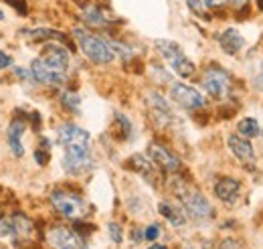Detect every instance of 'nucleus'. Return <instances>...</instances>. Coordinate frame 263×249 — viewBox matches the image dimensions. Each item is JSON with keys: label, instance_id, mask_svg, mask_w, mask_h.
Listing matches in <instances>:
<instances>
[{"label": "nucleus", "instance_id": "1", "mask_svg": "<svg viewBox=\"0 0 263 249\" xmlns=\"http://www.w3.org/2000/svg\"><path fill=\"white\" fill-rule=\"evenodd\" d=\"M73 37H75V41H77L81 53H83L89 61H93L96 65H109V63L114 61L116 53H114L109 41L101 39V37L93 34V32L85 31V29H81V27L73 29Z\"/></svg>", "mask_w": 263, "mask_h": 249}, {"label": "nucleus", "instance_id": "2", "mask_svg": "<svg viewBox=\"0 0 263 249\" xmlns=\"http://www.w3.org/2000/svg\"><path fill=\"white\" fill-rule=\"evenodd\" d=\"M154 45H156L158 53L164 57L166 63L170 65V69H172L176 75H180V77H184V79H189V77L195 75V71H197L195 63L182 53V49H180L178 43L166 41V39H158Z\"/></svg>", "mask_w": 263, "mask_h": 249}, {"label": "nucleus", "instance_id": "3", "mask_svg": "<svg viewBox=\"0 0 263 249\" xmlns=\"http://www.w3.org/2000/svg\"><path fill=\"white\" fill-rule=\"evenodd\" d=\"M51 205L67 219H81L87 215V203L77 194L63 188L51 192Z\"/></svg>", "mask_w": 263, "mask_h": 249}, {"label": "nucleus", "instance_id": "4", "mask_svg": "<svg viewBox=\"0 0 263 249\" xmlns=\"http://www.w3.org/2000/svg\"><path fill=\"white\" fill-rule=\"evenodd\" d=\"M93 164L91 152H89V144L85 142H77V144H67L65 156H63V168L71 174H81L85 170H89Z\"/></svg>", "mask_w": 263, "mask_h": 249}, {"label": "nucleus", "instance_id": "5", "mask_svg": "<svg viewBox=\"0 0 263 249\" xmlns=\"http://www.w3.org/2000/svg\"><path fill=\"white\" fill-rule=\"evenodd\" d=\"M231 85H233L231 75L221 67L213 65L202 75V87L206 90V94L211 97H215V99H225L231 92Z\"/></svg>", "mask_w": 263, "mask_h": 249}, {"label": "nucleus", "instance_id": "6", "mask_svg": "<svg viewBox=\"0 0 263 249\" xmlns=\"http://www.w3.org/2000/svg\"><path fill=\"white\" fill-rule=\"evenodd\" d=\"M178 197H180V201H182L184 211H186L193 219H206L213 215V207H211V203H209L206 197L200 194L198 190L184 188V190H178Z\"/></svg>", "mask_w": 263, "mask_h": 249}, {"label": "nucleus", "instance_id": "7", "mask_svg": "<svg viewBox=\"0 0 263 249\" xmlns=\"http://www.w3.org/2000/svg\"><path fill=\"white\" fill-rule=\"evenodd\" d=\"M47 239L53 245V249H83V237L77 231H71L67 227L49 229Z\"/></svg>", "mask_w": 263, "mask_h": 249}, {"label": "nucleus", "instance_id": "8", "mask_svg": "<svg viewBox=\"0 0 263 249\" xmlns=\"http://www.w3.org/2000/svg\"><path fill=\"white\" fill-rule=\"evenodd\" d=\"M170 97L182 105L184 110H198L204 105V97L198 94L195 87L184 85V83H172L170 87Z\"/></svg>", "mask_w": 263, "mask_h": 249}, {"label": "nucleus", "instance_id": "9", "mask_svg": "<svg viewBox=\"0 0 263 249\" xmlns=\"http://www.w3.org/2000/svg\"><path fill=\"white\" fill-rule=\"evenodd\" d=\"M148 156H150V160H152L156 166H160L166 172H178V170H180V160H178V156H174L166 146L158 144V142H150V144H148Z\"/></svg>", "mask_w": 263, "mask_h": 249}, {"label": "nucleus", "instance_id": "10", "mask_svg": "<svg viewBox=\"0 0 263 249\" xmlns=\"http://www.w3.org/2000/svg\"><path fill=\"white\" fill-rule=\"evenodd\" d=\"M31 75H33L34 81H39V83H47V85H63V83L67 81L65 73H57V71H53V69L43 61L41 57L31 63Z\"/></svg>", "mask_w": 263, "mask_h": 249}, {"label": "nucleus", "instance_id": "11", "mask_svg": "<svg viewBox=\"0 0 263 249\" xmlns=\"http://www.w3.org/2000/svg\"><path fill=\"white\" fill-rule=\"evenodd\" d=\"M41 59L47 63L53 71L57 73H65L69 69V51L61 45H47L45 51L41 53Z\"/></svg>", "mask_w": 263, "mask_h": 249}, {"label": "nucleus", "instance_id": "12", "mask_svg": "<svg viewBox=\"0 0 263 249\" xmlns=\"http://www.w3.org/2000/svg\"><path fill=\"white\" fill-rule=\"evenodd\" d=\"M89 132L87 130H83V128H79V126L71 124V122H67V124H61L57 128V142L61 144V146H67V144H77V142H85V144H89Z\"/></svg>", "mask_w": 263, "mask_h": 249}, {"label": "nucleus", "instance_id": "13", "mask_svg": "<svg viewBox=\"0 0 263 249\" xmlns=\"http://www.w3.org/2000/svg\"><path fill=\"white\" fill-rule=\"evenodd\" d=\"M227 146L229 150L235 154V158L243 160V162H253L255 152H253V146L249 142V138H243L241 134H233L227 138Z\"/></svg>", "mask_w": 263, "mask_h": 249}, {"label": "nucleus", "instance_id": "14", "mask_svg": "<svg viewBox=\"0 0 263 249\" xmlns=\"http://www.w3.org/2000/svg\"><path fill=\"white\" fill-rule=\"evenodd\" d=\"M241 192V183L237 179H231V176H223L215 183V194L225 201V203H235L237 197Z\"/></svg>", "mask_w": 263, "mask_h": 249}, {"label": "nucleus", "instance_id": "15", "mask_svg": "<svg viewBox=\"0 0 263 249\" xmlns=\"http://www.w3.org/2000/svg\"><path fill=\"white\" fill-rule=\"evenodd\" d=\"M23 134H25V124H23V120H12L10 126H8V132H6V140H8V146H10V150H12L14 156L25 154Z\"/></svg>", "mask_w": 263, "mask_h": 249}, {"label": "nucleus", "instance_id": "16", "mask_svg": "<svg viewBox=\"0 0 263 249\" xmlns=\"http://www.w3.org/2000/svg\"><path fill=\"white\" fill-rule=\"evenodd\" d=\"M219 45L227 55H237L243 47H245V39L241 37V32L235 29H227L219 34Z\"/></svg>", "mask_w": 263, "mask_h": 249}, {"label": "nucleus", "instance_id": "17", "mask_svg": "<svg viewBox=\"0 0 263 249\" xmlns=\"http://www.w3.org/2000/svg\"><path fill=\"white\" fill-rule=\"evenodd\" d=\"M34 233V223L27 215H14L12 217V239L27 241Z\"/></svg>", "mask_w": 263, "mask_h": 249}, {"label": "nucleus", "instance_id": "18", "mask_svg": "<svg viewBox=\"0 0 263 249\" xmlns=\"http://www.w3.org/2000/svg\"><path fill=\"white\" fill-rule=\"evenodd\" d=\"M148 105H150V112H152L156 118H160L162 122H170V120H172V110H170L168 101H166L160 94L150 92V94H148Z\"/></svg>", "mask_w": 263, "mask_h": 249}, {"label": "nucleus", "instance_id": "19", "mask_svg": "<svg viewBox=\"0 0 263 249\" xmlns=\"http://www.w3.org/2000/svg\"><path fill=\"white\" fill-rule=\"evenodd\" d=\"M83 21L87 23V25H91V27H107L109 23H114V19L103 10V8H99V6H85L83 8Z\"/></svg>", "mask_w": 263, "mask_h": 249}, {"label": "nucleus", "instance_id": "20", "mask_svg": "<svg viewBox=\"0 0 263 249\" xmlns=\"http://www.w3.org/2000/svg\"><path fill=\"white\" fill-rule=\"evenodd\" d=\"M158 211H160V215L164 219H168V223L172 225V227H182L184 225V213L180 211V209H176L174 205H170V203H160L158 205Z\"/></svg>", "mask_w": 263, "mask_h": 249}, {"label": "nucleus", "instance_id": "21", "mask_svg": "<svg viewBox=\"0 0 263 249\" xmlns=\"http://www.w3.org/2000/svg\"><path fill=\"white\" fill-rule=\"evenodd\" d=\"M25 37L31 41H65V34L53 29H34V31H25Z\"/></svg>", "mask_w": 263, "mask_h": 249}, {"label": "nucleus", "instance_id": "22", "mask_svg": "<svg viewBox=\"0 0 263 249\" xmlns=\"http://www.w3.org/2000/svg\"><path fill=\"white\" fill-rule=\"evenodd\" d=\"M237 130H239V134L243 136V138H255V136H259V122L255 120V118H243V120H239V124H237Z\"/></svg>", "mask_w": 263, "mask_h": 249}, {"label": "nucleus", "instance_id": "23", "mask_svg": "<svg viewBox=\"0 0 263 249\" xmlns=\"http://www.w3.org/2000/svg\"><path fill=\"white\" fill-rule=\"evenodd\" d=\"M152 164H154L152 160H146L142 154L132 156L130 160H128V166H130V168L142 172V174H146V176H152V172H154V166H152Z\"/></svg>", "mask_w": 263, "mask_h": 249}, {"label": "nucleus", "instance_id": "24", "mask_svg": "<svg viewBox=\"0 0 263 249\" xmlns=\"http://www.w3.org/2000/svg\"><path fill=\"white\" fill-rule=\"evenodd\" d=\"M61 103L65 105L67 110H71V112H79L81 97L75 94V92H65V94L61 95Z\"/></svg>", "mask_w": 263, "mask_h": 249}, {"label": "nucleus", "instance_id": "25", "mask_svg": "<svg viewBox=\"0 0 263 249\" xmlns=\"http://www.w3.org/2000/svg\"><path fill=\"white\" fill-rule=\"evenodd\" d=\"M202 2H204L206 8H219V6H225V4H235V6H239V4H245L247 0H202Z\"/></svg>", "mask_w": 263, "mask_h": 249}, {"label": "nucleus", "instance_id": "26", "mask_svg": "<svg viewBox=\"0 0 263 249\" xmlns=\"http://www.w3.org/2000/svg\"><path fill=\"white\" fill-rule=\"evenodd\" d=\"M107 233H109L114 243H122V227L118 223H109L107 225Z\"/></svg>", "mask_w": 263, "mask_h": 249}, {"label": "nucleus", "instance_id": "27", "mask_svg": "<svg viewBox=\"0 0 263 249\" xmlns=\"http://www.w3.org/2000/svg\"><path fill=\"white\" fill-rule=\"evenodd\" d=\"M160 237V225H150V227H146V231H144V239H148V241H156Z\"/></svg>", "mask_w": 263, "mask_h": 249}, {"label": "nucleus", "instance_id": "28", "mask_svg": "<svg viewBox=\"0 0 263 249\" xmlns=\"http://www.w3.org/2000/svg\"><path fill=\"white\" fill-rule=\"evenodd\" d=\"M0 237H12V219H0Z\"/></svg>", "mask_w": 263, "mask_h": 249}, {"label": "nucleus", "instance_id": "29", "mask_svg": "<svg viewBox=\"0 0 263 249\" xmlns=\"http://www.w3.org/2000/svg\"><path fill=\"white\" fill-rule=\"evenodd\" d=\"M186 2H189V6H191L195 12H197L198 16L206 19V16H204V8H206V6H204V2H202V0H186Z\"/></svg>", "mask_w": 263, "mask_h": 249}, {"label": "nucleus", "instance_id": "30", "mask_svg": "<svg viewBox=\"0 0 263 249\" xmlns=\"http://www.w3.org/2000/svg\"><path fill=\"white\" fill-rule=\"evenodd\" d=\"M219 249H241V245H239V241H235V239H223Z\"/></svg>", "mask_w": 263, "mask_h": 249}, {"label": "nucleus", "instance_id": "31", "mask_svg": "<svg viewBox=\"0 0 263 249\" xmlns=\"http://www.w3.org/2000/svg\"><path fill=\"white\" fill-rule=\"evenodd\" d=\"M6 67H12V57L0 51V69H6Z\"/></svg>", "mask_w": 263, "mask_h": 249}, {"label": "nucleus", "instance_id": "32", "mask_svg": "<svg viewBox=\"0 0 263 249\" xmlns=\"http://www.w3.org/2000/svg\"><path fill=\"white\" fill-rule=\"evenodd\" d=\"M34 158H36V162H39L41 166H45V164L49 162V154H47L45 150H36V152H34Z\"/></svg>", "mask_w": 263, "mask_h": 249}, {"label": "nucleus", "instance_id": "33", "mask_svg": "<svg viewBox=\"0 0 263 249\" xmlns=\"http://www.w3.org/2000/svg\"><path fill=\"white\" fill-rule=\"evenodd\" d=\"M16 75H18V77H27V71H25V69H16Z\"/></svg>", "mask_w": 263, "mask_h": 249}, {"label": "nucleus", "instance_id": "34", "mask_svg": "<svg viewBox=\"0 0 263 249\" xmlns=\"http://www.w3.org/2000/svg\"><path fill=\"white\" fill-rule=\"evenodd\" d=\"M148 249H168L166 245H160V243H156V245H152V247H148Z\"/></svg>", "mask_w": 263, "mask_h": 249}, {"label": "nucleus", "instance_id": "35", "mask_svg": "<svg viewBox=\"0 0 263 249\" xmlns=\"http://www.w3.org/2000/svg\"><path fill=\"white\" fill-rule=\"evenodd\" d=\"M2 19H4V12H2V10H0V21H2Z\"/></svg>", "mask_w": 263, "mask_h": 249}, {"label": "nucleus", "instance_id": "36", "mask_svg": "<svg viewBox=\"0 0 263 249\" xmlns=\"http://www.w3.org/2000/svg\"><path fill=\"white\" fill-rule=\"evenodd\" d=\"M261 77H263V75H261Z\"/></svg>", "mask_w": 263, "mask_h": 249}]
</instances>
